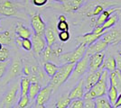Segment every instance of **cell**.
Segmentation results:
<instances>
[{
  "mask_svg": "<svg viewBox=\"0 0 121 108\" xmlns=\"http://www.w3.org/2000/svg\"><path fill=\"white\" fill-rule=\"evenodd\" d=\"M109 71L104 68L99 80L94 87H92L90 90L86 91L83 99H95L96 97L101 96H105L109 88Z\"/></svg>",
  "mask_w": 121,
  "mask_h": 108,
  "instance_id": "cell-1",
  "label": "cell"
},
{
  "mask_svg": "<svg viewBox=\"0 0 121 108\" xmlns=\"http://www.w3.org/2000/svg\"><path fill=\"white\" fill-rule=\"evenodd\" d=\"M76 63H64L59 67L58 71L52 77H51L49 86L53 89V91L58 90L64 83L71 77V73L74 69Z\"/></svg>",
  "mask_w": 121,
  "mask_h": 108,
  "instance_id": "cell-2",
  "label": "cell"
},
{
  "mask_svg": "<svg viewBox=\"0 0 121 108\" xmlns=\"http://www.w3.org/2000/svg\"><path fill=\"white\" fill-rule=\"evenodd\" d=\"M87 48H88V45H86L84 43H81L78 45V47L74 51L66 52V53H61L59 60L62 64H64V63H77L80 60H81L85 56Z\"/></svg>",
  "mask_w": 121,
  "mask_h": 108,
  "instance_id": "cell-3",
  "label": "cell"
},
{
  "mask_svg": "<svg viewBox=\"0 0 121 108\" xmlns=\"http://www.w3.org/2000/svg\"><path fill=\"white\" fill-rule=\"evenodd\" d=\"M89 62H90V56L85 54V56L75 64L74 69L71 76V80L78 81V79L81 78L86 72L89 71Z\"/></svg>",
  "mask_w": 121,
  "mask_h": 108,
  "instance_id": "cell-4",
  "label": "cell"
},
{
  "mask_svg": "<svg viewBox=\"0 0 121 108\" xmlns=\"http://www.w3.org/2000/svg\"><path fill=\"white\" fill-rule=\"evenodd\" d=\"M52 92H53V89L49 85L44 88H42L40 92L38 93V95L35 97L36 107H44V104L50 100Z\"/></svg>",
  "mask_w": 121,
  "mask_h": 108,
  "instance_id": "cell-5",
  "label": "cell"
},
{
  "mask_svg": "<svg viewBox=\"0 0 121 108\" xmlns=\"http://www.w3.org/2000/svg\"><path fill=\"white\" fill-rule=\"evenodd\" d=\"M32 42H33V52L37 56H40L41 52H43L47 46L44 35L34 33L32 35Z\"/></svg>",
  "mask_w": 121,
  "mask_h": 108,
  "instance_id": "cell-6",
  "label": "cell"
},
{
  "mask_svg": "<svg viewBox=\"0 0 121 108\" xmlns=\"http://www.w3.org/2000/svg\"><path fill=\"white\" fill-rule=\"evenodd\" d=\"M103 69H104V68L101 67L96 71H89V74L87 75L86 78L84 79V88H85L86 91L90 90L92 87H94L98 83L101 77Z\"/></svg>",
  "mask_w": 121,
  "mask_h": 108,
  "instance_id": "cell-7",
  "label": "cell"
},
{
  "mask_svg": "<svg viewBox=\"0 0 121 108\" xmlns=\"http://www.w3.org/2000/svg\"><path fill=\"white\" fill-rule=\"evenodd\" d=\"M19 87L17 84H15L12 88L5 93L4 96L3 101H2V105L5 107H10L14 104L15 103L16 99H17V93L19 90Z\"/></svg>",
  "mask_w": 121,
  "mask_h": 108,
  "instance_id": "cell-8",
  "label": "cell"
},
{
  "mask_svg": "<svg viewBox=\"0 0 121 108\" xmlns=\"http://www.w3.org/2000/svg\"><path fill=\"white\" fill-rule=\"evenodd\" d=\"M105 60V53L104 52H98L90 56L89 62V71H96L99 68L102 67L103 62Z\"/></svg>",
  "mask_w": 121,
  "mask_h": 108,
  "instance_id": "cell-9",
  "label": "cell"
},
{
  "mask_svg": "<svg viewBox=\"0 0 121 108\" xmlns=\"http://www.w3.org/2000/svg\"><path fill=\"white\" fill-rule=\"evenodd\" d=\"M108 45L109 44L106 41H104V39L101 37L100 39H99L98 41H96L92 44L88 46L87 51H86V55L91 56L92 54H95V53H98V52H104L108 47Z\"/></svg>",
  "mask_w": 121,
  "mask_h": 108,
  "instance_id": "cell-10",
  "label": "cell"
},
{
  "mask_svg": "<svg viewBox=\"0 0 121 108\" xmlns=\"http://www.w3.org/2000/svg\"><path fill=\"white\" fill-rule=\"evenodd\" d=\"M31 25L35 33L44 35V32L46 31V24L40 15H35L31 18Z\"/></svg>",
  "mask_w": 121,
  "mask_h": 108,
  "instance_id": "cell-11",
  "label": "cell"
},
{
  "mask_svg": "<svg viewBox=\"0 0 121 108\" xmlns=\"http://www.w3.org/2000/svg\"><path fill=\"white\" fill-rule=\"evenodd\" d=\"M22 71H23V62L20 59H15L9 68L5 81L11 80L12 78L17 77Z\"/></svg>",
  "mask_w": 121,
  "mask_h": 108,
  "instance_id": "cell-12",
  "label": "cell"
},
{
  "mask_svg": "<svg viewBox=\"0 0 121 108\" xmlns=\"http://www.w3.org/2000/svg\"><path fill=\"white\" fill-rule=\"evenodd\" d=\"M104 41H106L109 45L113 44L116 45L121 43V30L118 29H112L110 31L106 32L105 34L102 36Z\"/></svg>",
  "mask_w": 121,
  "mask_h": 108,
  "instance_id": "cell-13",
  "label": "cell"
},
{
  "mask_svg": "<svg viewBox=\"0 0 121 108\" xmlns=\"http://www.w3.org/2000/svg\"><path fill=\"white\" fill-rule=\"evenodd\" d=\"M104 34H105V33H100V34H99V33H95V32H91L85 33L84 35H82V36H79L76 40H77L79 44L84 43V44L89 46V45L92 44L93 42H95L96 41H98L99 39H100Z\"/></svg>",
  "mask_w": 121,
  "mask_h": 108,
  "instance_id": "cell-14",
  "label": "cell"
},
{
  "mask_svg": "<svg viewBox=\"0 0 121 108\" xmlns=\"http://www.w3.org/2000/svg\"><path fill=\"white\" fill-rule=\"evenodd\" d=\"M85 92L86 90L85 88H84V78L81 77V78H80L78 84L71 89V92L69 93V96L71 97V99L83 98Z\"/></svg>",
  "mask_w": 121,
  "mask_h": 108,
  "instance_id": "cell-15",
  "label": "cell"
},
{
  "mask_svg": "<svg viewBox=\"0 0 121 108\" xmlns=\"http://www.w3.org/2000/svg\"><path fill=\"white\" fill-rule=\"evenodd\" d=\"M16 13L17 11L11 1L5 0L0 3V15L4 16H14Z\"/></svg>",
  "mask_w": 121,
  "mask_h": 108,
  "instance_id": "cell-16",
  "label": "cell"
},
{
  "mask_svg": "<svg viewBox=\"0 0 121 108\" xmlns=\"http://www.w3.org/2000/svg\"><path fill=\"white\" fill-rule=\"evenodd\" d=\"M120 8H115V7H110V8H107V9H104L102 11L99 16H98V18L96 20V23H95V26H101L104 24V23L106 22L109 16L113 14H115L117 11H119Z\"/></svg>",
  "mask_w": 121,
  "mask_h": 108,
  "instance_id": "cell-17",
  "label": "cell"
},
{
  "mask_svg": "<svg viewBox=\"0 0 121 108\" xmlns=\"http://www.w3.org/2000/svg\"><path fill=\"white\" fill-rule=\"evenodd\" d=\"M84 0H64L62 3V8L65 12H75L81 8Z\"/></svg>",
  "mask_w": 121,
  "mask_h": 108,
  "instance_id": "cell-18",
  "label": "cell"
},
{
  "mask_svg": "<svg viewBox=\"0 0 121 108\" xmlns=\"http://www.w3.org/2000/svg\"><path fill=\"white\" fill-rule=\"evenodd\" d=\"M15 34L17 37L21 39H26V38H31L32 37V31L28 27L25 26L23 24L18 23L15 26Z\"/></svg>",
  "mask_w": 121,
  "mask_h": 108,
  "instance_id": "cell-19",
  "label": "cell"
},
{
  "mask_svg": "<svg viewBox=\"0 0 121 108\" xmlns=\"http://www.w3.org/2000/svg\"><path fill=\"white\" fill-rule=\"evenodd\" d=\"M109 82L111 85L117 88L118 91L121 90V71L117 68L116 70L109 72Z\"/></svg>",
  "mask_w": 121,
  "mask_h": 108,
  "instance_id": "cell-20",
  "label": "cell"
},
{
  "mask_svg": "<svg viewBox=\"0 0 121 108\" xmlns=\"http://www.w3.org/2000/svg\"><path fill=\"white\" fill-rule=\"evenodd\" d=\"M59 67L50 61H46L43 63V70L45 72V74L49 77H52L56 74V72L58 71Z\"/></svg>",
  "mask_w": 121,
  "mask_h": 108,
  "instance_id": "cell-21",
  "label": "cell"
},
{
  "mask_svg": "<svg viewBox=\"0 0 121 108\" xmlns=\"http://www.w3.org/2000/svg\"><path fill=\"white\" fill-rule=\"evenodd\" d=\"M95 104H96V108H112L113 107V105L111 104L109 99H108V96H106V95L95 98Z\"/></svg>",
  "mask_w": 121,
  "mask_h": 108,
  "instance_id": "cell-22",
  "label": "cell"
},
{
  "mask_svg": "<svg viewBox=\"0 0 121 108\" xmlns=\"http://www.w3.org/2000/svg\"><path fill=\"white\" fill-rule=\"evenodd\" d=\"M102 67L104 68L105 69L108 70L109 72H112L117 69V60L116 58L113 56H108L107 57L106 59L104 60L103 65Z\"/></svg>",
  "mask_w": 121,
  "mask_h": 108,
  "instance_id": "cell-23",
  "label": "cell"
},
{
  "mask_svg": "<svg viewBox=\"0 0 121 108\" xmlns=\"http://www.w3.org/2000/svg\"><path fill=\"white\" fill-rule=\"evenodd\" d=\"M118 95H119V94H118L117 88L110 84V85H109V88L108 89V92H107V96L108 97L111 104L113 105V107H114V105H115V104H116V102H117V99L118 97Z\"/></svg>",
  "mask_w": 121,
  "mask_h": 108,
  "instance_id": "cell-24",
  "label": "cell"
},
{
  "mask_svg": "<svg viewBox=\"0 0 121 108\" xmlns=\"http://www.w3.org/2000/svg\"><path fill=\"white\" fill-rule=\"evenodd\" d=\"M41 89H42V86L39 82H31L29 91H28V96L31 100H35L36 96L40 92Z\"/></svg>",
  "mask_w": 121,
  "mask_h": 108,
  "instance_id": "cell-25",
  "label": "cell"
},
{
  "mask_svg": "<svg viewBox=\"0 0 121 108\" xmlns=\"http://www.w3.org/2000/svg\"><path fill=\"white\" fill-rule=\"evenodd\" d=\"M31 81L28 77H23L20 81V92L21 96L28 95L29 88H30Z\"/></svg>",
  "mask_w": 121,
  "mask_h": 108,
  "instance_id": "cell-26",
  "label": "cell"
},
{
  "mask_svg": "<svg viewBox=\"0 0 121 108\" xmlns=\"http://www.w3.org/2000/svg\"><path fill=\"white\" fill-rule=\"evenodd\" d=\"M71 101V97L69 96V94H64V95H62V96L59 98V100L57 101L55 106L57 108H67V107H69Z\"/></svg>",
  "mask_w": 121,
  "mask_h": 108,
  "instance_id": "cell-27",
  "label": "cell"
},
{
  "mask_svg": "<svg viewBox=\"0 0 121 108\" xmlns=\"http://www.w3.org/2000/svg\"><path fill=\"white\" fill-rule=\"evenodd\" d=\"M44 37H45L46 43L48 46H52L56 42V35L54 33V31L51 28L46 29L45 32H44Z\"/></svg>",
  "mask_w": 121,
  "mask_h": 108,
  "instance_id": "cell-28",
  "label": "cell"
},
{
  "mask_svg": "<svg viewBox=\"0 0 121 108\" xmlns=\"http://www.w3.org/2000/svg\"><path fill=\"white\" fill-rule=\"evenodd\" d=\"M117 21H118V16H117V14H113V15H111V16H109V18L104 23V24L101 26L103 27L104 30H108V29H110L111 27H113V26L116 24L117 23Z\"/></svg>",
  "mask_w": 121,
  "mask_h": 108,
  "instance_id": "cell-29",
  "label": "cell"
},
{
  "mask_svg": "<svg viewBox=\"0 0 121 108\" xmlns=\"http://www.w3.org/2000/svg\"><path fill=\"white\" fill-rule=\"evenodd\" d=\"M41 59H42V61L46 62V61H49L52 58V46H47L45 47V49L41 52L40 54Z\"/></svg>",
  "mask_w": 121,
  "mask_h": 108,
  "instance_id": "cell-30",
  "label": "cell"
},
{
  "mask_svg": "<svg viewBox=\"0 0 121 108\" xmlns=\"http://www.w3.org/2000/svg\"><path fill=\"white\" fill-rule=\"evenodd\" d=\"M0 42L3 45H10L13 43V39L11 38L10 32L8 31H5L0 33Z\"/></svg>",
  "mask_w": 121,
  "mask_h": 108,
  "instance_id": "cell-31",
  "label": "cell"
},
{
  "mask_svg": "<svg viewBox=\"0 0 121 108\" xmlns=\"http://www.w3.org/2000/svg\"><path fill=\"white\" fill-rule=\"evenodd\" d=\"M69 108H84V99L83 98L71 99Z\"/></svg>",
  "mask_w": 121,
  "mask_h": 108,
  "instance_id": "cell-32",
  "label": "cell"
},
{
  "mask_svg": "<svg viewBox=\"0 0 121 108\" xmlns=\"http://www.w3.org/2000/svg\"><path fill=\"white\" fill-rule=\"evenodd\" d=\"M30 97L28 95H25V96H21V97L19 98L18 100V103H17V106L19 108H25L26 107L28 104H29V102H30Z\"/></svg>",
  "mask_w": 121,
  "mask_h": 108,
  "instance_id": "cell-33",
  "label": "cell"
},
{
  "mask_svg": "<svg viewBox=\"0 0 121 108\" xmlns=\"http://www.w3.org/2000/svg\"><path fill=\"white\" fill-rule=\"evenodd\" d=\"M21 47L27 52H30L33 50V42L30 38H26V39H22L21 42Z\"/></svg>",
  "mask_w": 121,
  "mask_h": 108,
  "instance_id": "cell-34",
  "label": "cell"
},
{
  "mask_svg": "<svg viewBox=\"0 0 121 108\" xmlns=\"http://www.w3.org/2000/svg\"><path fill=\"white\" fill-rule=\"evenodd\" d=\"M104 10V5H101V4H98L94 6V8L92 9L91 14H89L88 16H99L101 13H102V11Z\"/></svg>",
  "mask_w": 121,
  "mask_h": 108,
  "instance_id": "cell-35",
  "label": "cell"
},
{
  "mask_svg": "<svg viewBox=\"0 0 121 108\" xmlns=\"http://www.w3.org/2000/svg\"><path fill=\"white\" fill-rule=\"evenodd\" d=\"M10 56V52L6 47H3L0 50V61H6Z\"/></svg>",
  "mask_w": 121,
  "mask_h": 108,
  "instance_id": "cell-36",
  "label": "cell"
},
{
  "mask_svg": "<svg viewBox=\"0 0 121 108\" xmlns=\"http://www.w3.org/2000/svg\"><path fill=\"white\" fill-rule=\"evenodd\" d=\"M52 57L59 59L60 56L61 55V53H62V46H60L59 44L54 43L52 46Z\"/></svg>",
  "mask_w": 121,
  "mask_h": 108,
  "instance_id": "cell-37",
  "label": "cell"
},
{
  "mask_svg": "<svg viewBox=\"0 0 121 108\" xmlns=\"http://www.w3.org/2000/svg\"><path fill=\"white\" fill-rule=\"evenodd\" d=\"M70 29V26H69V24L67 20L65 21H59L58 24H57V30L59 32H62V31H69Z\"/></svg>",
  "mask_w": 121,
  "mask_h": 108,
  "instance_id": "cell-38",
  "label": "cell"
},
{
  "mask_svg": "<svg viewBox=\"0 0 121 108\" xmlns=\"http://www.w3.org/2000/svg\"><path fill=\"white\" fill-rule=\"evenodd\" d=\"M58 37H59V40L61 42H66V41H68L70 40L71 34H70L69 31H62L58 33Z\"/></svg>",
  "mask_w": 121,
  "mask_h": 108,
  "instance_id": "cell-39",
  "label": "cell"
},
{
  "mask_svg": "<svg viewBox=\"0 0 121 108\" xmlns=\"http://www.w3.org/2000/svg\"><path fill=\"white\" fill-rule=\"evenodd\" d=\"M8 61H0V78L4 77L5 75V72L7 71L8 68Z\"/></svg>",
  "mask_w": 121,
  "mask_h": 108,
  "instance_id": "cell-40",
  "label": "cell"
},
{
  "mask_svg": "<svg viewBox=\"0 0 121 108\" xmlns=\"http://www.w3.org/2000/svg\"><path fill=\"white\" fill-rule=\"evenodd\" d=\"M84 108H96L95 99H84Z\"/></svg>",
  "mask_w": 121,
  "mask_h": 108,
  "instance_id": "cell-41",
  "label": "cell"
},
{
  "mask_svg": "<svg viewBox=\"0 0 121 108\" xmlns=\"http://www.w3.org/2000/svg\"><path fill=\"white\" fill-rule=\"evenodd\" d=\"M32 4L35 6H38V7H41V6H43L47 4L48 0H31Z\"/></svg>",
  "mask_w": 121,
  "mask_h": 108,
  "instance_id": "cell-42",
  "label": "cell"
},
{
  "mask_svg": "<svg viewBox=\"0 0 121 108\" xmlns=\"http://www.w3.org/2000/svg\"><path fill=\"white\" fill-rule=\"evenodd\" d=\"M23 73L25 76H30L32 74V71H31V66H28V65H25L23 67Z\"/></svg>",
  "mask_w": 121,
  "mask_h": 108,
  "instance_id": "cell-43",
  "label": "cell"
},
{
  "mask_svg": "<svg viewBox=\"0 0 121 108\" xmlns=\"http://www.w3.org/2000/svg\"><path fill=\"white\" fill-rule=\"evenodd\" d=\"M116 60H117V68L119 69L121 71V56L119 54L116 57Z\"/></svg>",
  "mask_w": 121,
  "mask_h": 108,
  "instance_id": "cell-44",
  "label": "cell"
},
{
  "mask_svg": "<svg viewBox=\"0 0 121 108\" xmlns=\"http://www.w3.org/2000/svg\"><path fill=\"white\" fill-rule=\"evenodd\" d=\"M121 106V93L118 95V97L117 99V102L115 104V105H114V107L115 108H120Z\"/></svg>",
  "mask_w": 121,
  "mask_h": 108,
  "instance_id": "cell-45",
  "label": "cell"
},
{
  "mask_svg": "<svg viewBox=\"0 0 121 108\" xmlns=\"http://www.w3.org/2000/svg\"><path fill=\"white\" fill-rule=\"evenodd\" d=\"M65 20H66V17L63 15H60L59 16V21H65Z\"/></svg>",
  "mask_w": 121,
  "mask_h": 108,
  "instance_id": "cell-46",
  "label": "cell"
},
{
  "mask_svg": "<svg viewBox=\"0 0 121 108\" xmlns=\"http://www.w3.org/2000/svg\"><path fill=\"white\" fill-rule=\"evenodd\" d=\"M117 53L119 54L121 56V44H120V46H119V48H118V51H117Z\"/></svg>",
  "mask_w": 121,
  "mask_h": 108,
  "instance_id": "cell-47",
  "label": "cell"
},
{
  "mask_svg": "<svg viewBox=\"0 0 121 108\" xmlns=\"http://www.w3.org/2000/svg\"><path fill=\"white\" fill-rule=\"evenodd\" d=\"M53 1H56V2H59V3H63L64 0H53Z\"/></svg>",
  "mask_w": 121,
  "mask_h": 108,
  "instance_id": "cell-48",
  "label": "cell"
},
{
  "mask_svg": "<svg viewBox=\"0 0 121 108\" xmlns=\"http://www.w3.org/2000/svg\"><path fill=\"white\" fill-rule=\"evenodd\" d=\"M3 46H4V45H3V44H2V43H1V42H0V50H1V49H2V48H3Z\"/></svg>",
  "mask_w": 121,
  "mask_h": 108,
  "instance_id": "cell-49",
  "label": "cell"
},
{
  "mask_svg": "<svg viewBox=\"0 0 121 108\" xmlns=\"http://www.w3.org/2000/svg\"><path fill=\"white\" fill-rule=\"evenodd\" d=\"M0 20H1V18H0Z\"/></svg>",
  "mask_w": 121,
  "mask_h": 108,
  "instance_id": "cell-50",
  "label": "cell"
},
{
  "mask_svg": "<svg viewBox=\"0 0 121 108\" xmlns=\"http://www.w3.org/2000/svg\"><path fill=\"white\" fill-rule=\"evenodd\" d=\"M120 108H121V106H120Z\"/></svg>",
  "mask_w": 121,
  "mask_h": 108,
  "instance_id": "cell-51",
  "label": "cell"
}]
</instances>
